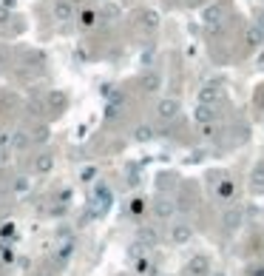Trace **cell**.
Here are the masks:
<instances>
[{
    "label": "cell",
    "instance_id": "6da1fadb",
    "mask_svg": "<svg viewBox=\"0 0 264 276\" xmlns=\"http://www.w3.org/2000/svg\"><path fill=\"white\" fill-rule=\"evenodd\" d=\"M151 213H153L159 222H168V219H173V213H176V202H173L170 196H159V199L151 202Z\"/></svg>",
    "mask_w": 264,
    "mask_h": 276
},
{
    "label": "cell",
    "instance_id": "7a4b0ae2",
    "mask_svg": "<svg viewBox=\"0 0 264 276\" xmlns=\"http://www.w3.org/2000/svg\"><path fill=\"white\" fill-rule=\"evenodd\" d=\"M210 274H213V268H210V259L205 254H196L185 265V276H210Z\"/></svg>",
    "mask_w": 264,
    "mask_h": 276
},
{
    "label": "cell",
    "instance_id": "3957f363",
    "mask_svg": "<svg viewBox=\"0 0 264 276\" xmlns=\"http://www.w3.org/2000/svg\"><path fill=\"white\" fill-rule=\"evenodd\" d=\"M111 199H114V196H111V188L99 185L97 191H94V199H91V202H94V205H91V216H102V213L111 208Z\"/></svg>",
    "mask_w": 264,
    "mask_h": 276
},
{
    "label": "cell",
    "instance_id": "277c9868",
    "mask_svg": "<svg viewBox=\"0 0 264 276\" xmlns=\"http://www.w3.org/2000/svg\"><path fill=\"white\" fill-rule=\"evenodd\" d=\"M193 239V225L190 222H176L170 225V242L173 245H188Z\"/></svg>",
    "mask_w": 264,
    "mask_h": 276
},
{
    "label": "cell",
    "instance_id": "5b68a950",
    "mask_svg": "<svg viewBox=\"0 0 264 276\" xmlns=\"http://www.w3.org/2000/svg\"><path fill=\"white\" fill-rule=\"evenodd\" d=\"M242 222H245V211L242 208H227V211L222 213V225L227 228V231H236Z\"/></svg>",
    "mask_w": 264,
    "mask_h": 276
},
{
    "label": "cell",
    "instance_id": "8992f818",
    "mask_svg": "<svg viewBox=\"0 0 264 276\" xmlns=\"http://www.w3.org/2000/svg\"><path fill=\"white\" fill-rule=\"evenodd\" d=\"M54 17L57 20H71L74 17V0H57L54 3Z\"/></svg>",
    "mask_w": 264,
    "mask_h": 276
},
{
    "label": "cell",
    "instance_id": "52a82bcc",
    "mask_svg": "<svg viewBox=\"0 0 264 276\" xmlns=\"http://www.w3.org/2000/svg\"><path fill=\"white\" fill-rule=\"evenodd\" d=\"M193 117H196L199 126H210V123L216 120V108H213V106H207V103H202V106L196 108V114H193Z\"/></svg>",
    "mask_w": 264,
    "mask_h": 276
},
{
    "label": "cell",
    "instance_id": "ba28073f",
    "mask_svg": "<svg viewBox=\"0 0 264 276\" xmlns=\"http://www.w3.org/2000/svg\"><path fill=\"white\" fill-rule=\"evenodd\" d=\"M156 111H159V117H162V120H173V117L179 114V103H176V100H162Z\"/></svg>",
    "mask_w": 264,
    "mask_h": 276
},
{
    "label": "cell",
    "instance_id": "9c48e42d",
    "mask_svg": "<svg viewBox=\"0 0 264 276\" xmlns=\"http://www.w3.org/2000/svg\"><path fill=\"white\" fill-rule=\"evenodd\" d=\"M34 171H37V174H49V171H54V154H40V157L34 160Z\"/></svg>",
    "mask_w": 264,
    "mask_h": 276
},
{
    "label": "cell",
    "instance_id": "30bf717a",
    "mask_svg": "<svg viewBox=\"0 0 264 276\" xmlns=\"http://www.w3.org/2000/svg\"><path fill=\"white\" fill-rule=\"evenodd\" d=\"M139 242L145 245V248L159 245V231L156 228H139Z\"/></svg>",
    "mask_w": 264,
    "mask_h": 276
},
{
    "label": "cell",
    "instance_id": "8fae6325",
    "mask_svg": "<svg viewBox=\"0 0 264 276\" xmlns=\"http://www.w3.org/2000/svg\"><path fill=\"white\" fill-rule=\"evenodd\" d=\"M71 254H74V239H66V242H63L60 248H57V251H54V259L63 265V262L71 259Z\"/></svg>",
    "mask_w": 264,
    "mask_h": 276
},
{
    "label": "cell",
    "instance_id": "7c38bea8",
    "mask_svg": "<svg viewBox=\"0 0 264 276\" xmlns=\"http://www.w3.org/2000/svg\"><path fill=\"white\" fill-rule=\"evenodd\" d=\"M199 100L207 103V106H213L216 100H219V88H216V85H205V88L199 91Z\"/></svg>",
    "mask_w": 264,
    "mask_h": 276
},
{
    "label": "cell",
    "instance_id": "4fadbf2b",
    "mask_svg": "<svg viewBox=\"0 0 264 276\" xmlns=\"http://www.w3.org/2000/svg\"><path fill=\"white\" fill-rule=\"evenodd\" d=\"M233 188H236V185H233V179H222V185L216 188L219 199H230V196H233Z\"/></svg>",
    "mask_w": 264,
    "mask_h": 276
},
{
    "label": "cell",
    "instance_id": "5bb4252c",
    "mask_svg": "<svg viewBox=\"0 0 264 276\" xmlns=\"http://www.w3.org/2000/svg\"><path fill=\"white\" fill-rule=\"evenodd\" d=\"M29 143H32V137H29L26 131H15V137H12V146L15 148H26Z\"/></svg>",
    "mask_w": 264,
    "mask_h": 276
},
{
    "label": "cell",
    "instance_id": "9a60e30c",
    "mask_svg": "<svg viewBox=\"0 0 264 276\" xmlns=\"http://www.w3.org/2000/svg\"><path fill=\"white\" fill-rule=\"evenodd\" d=\"M159 74H145V77H142V85H145V91H156V88H159Z\"/></svg>",
    "mask_w": 264,
    "mask_h": 276
},
{
    "label": "cell",
    "instance_id": "2e32d148",
    "mask_svg": "<svg viewBox=\"0 0 264 276\" xmlns=\"http://www.w3.org/2000/svg\"><path fill=\"white\" fill-rule=\"evenodd\" d=\"M190 202H193V199H190V194H182L179 199H176V213H188L190 208H193Z\"/></svg>",
    "mask_w": 264,
    "mask_h": 276
},
{
    "label": "cell",
    "instance_id": "e0dca14e",
    "mask_svg": "<svg viewBox=\"0 0 264 276\" xmlns=\"http://www.w3.org/2000/svg\"><path fill=\"white\" fill-rule=\"evenodd\" d=\"M156 188H159V191H170V188H176V177H168V174H162V177H159V182H156Z\"/></svg>",
    "mask_w": 264,
    "mask_h": 276
},
{
    "label": "cell",
    "instance_id": "ac0fdd59",
    "mask_svg": "<svg viewBox=\"0 0 264 276\" xmlns=\"http://www.w3.org/2000/svg\"><path fill=\"white\" fill-rule=\"evenodd\" d=\"M136 271H139L142 276H156V268H153V265H148V259H139V262H136Z\"/></svg>",
    "mask_w": 264,
    "mask_h": 276
},
{
    "label": "cell",
    "instance_id": "d6986e66",
    "mask_svg": "<svg viewBox=\"0 0 264 276\" xmlns=\"http://www.w3.org/2000/svg\"><path fill=\"white\" fill-rule=\"evenodd\" d=\"M49 103H51V108H63V106H66V94L51 91V94H49Z\"/></svg>",
    "mask_w": 264,
    "mask_h": 276
},
{
    "label": "cell",
    "instance_id": "ffe728a7",
    "mask_svg": "<svg viewBox=\"0 0 264 276\" xmlns=\"http://www.w3.org/2000/svg\"><path fill=\"white\" fill-rule=\"evenodd\" d=\"M247 43L250 46H259V43H262V32H259L256 26H250L247 29Z\"/></svg>",
    "mask_w": 264,
    "mask_h": 276
},
{
    "label": "cell",
    "instance_id": "44dd1931",
    "mask_svg": "<svg viewBox=\"0 0 264 276\" xmlns=\"http://www.w3.org/2000/svg\"><path fill=\"white\" fill-rule=\"evenodd\" d=\"M225 15V6H213V9H207V12H205V20H210V23H213L216 17H222Z\"/></svg>",
    "mask_w": 264,
    "mask_h": 276
},
{
    "label": "cell",
    "instance_id": "7402d4cb",
    "mask_svg": "<svg viewBox=\"0 0 264 276\" xmlns=\"http://www.w3.org/2000/svg\"><path fill=\"white\" fill-rule=\"evenodd\" d=\"M32 140H34V143H46V140H49V128H46V126H40V128L32 134Z\"/></svg>",
    "mask_w": 264,
    "mask_h": 276
},
{
    "label": "cell",
    "instance_id": "603a6c76",
    "mask_svg": "<svg viewBox=\"0 0 264 276\" xmlns=\"http://www.w3.org/2000/svg\"><path fill=\"white\" fill-rule=\"evenodd\" d=\"M80 23H83V26H94V23H97V15H94V12H83V15H80Z\"/></svg>",
    "mask_w": 264,
    "mask_h": 276
},
{
    "label": "cell",
    "instance_id": "cb8c5ba5",
    "mask_svg": "<svg viewBox=\"0 0 264 276\" xmlns=\"http://www.w3.org/2000/svg\"><path fill=\"white\" fill-rule=\"evenodd\" d=\"M148 137H153V131H151L148 126H139V128H136V140H148Z\"/></svg>",
    "mask_w": 264,
    "mask_h": 276
},
{
    "label": "cell",
    "instance_id": "d4e9b609",
    "mask_svg": "<svg viewBox=\"0 0 264 276\" xmlns=\"http://www.w3.org/2000/svg\"><path fill=\"white\" fill-rule=\"evenodd\" d=\"M247 276H264V265H250Z\"/></svg>",
    "mask_w": 264,
    "mask_h": 276
},
{
    "label": "cell",
    "instance_id": "484cf974",
    "mask_svg": "<svg viewBox=\"0 0 264 276\" xmlns=\"http://www.w3.org/2000/svg\"><path fill=\"white\" fill-rule=\"evenodd\" d=\"M0 254H3V259H6V262L15 259V254H12V248H9V245H3V251H0Z\"/></svg>",
    "mask_w": 264,
    "mask_h": 276
},
{
    "label": "cell",
    "instance_id": "4316f807",
    "mask_svg": "<svg viewBox=\"0 0 264 276\" xmlns=\"http://www.w3.org/2000/svg\"><path fill=\"white\" fill-rule=\"evenodd\" d=\"M0 234H3V236H12V234H15V225H12V222H6V225L0 228Z\"/></svg>",
    "mask_w": 264,
    "mask_h": 276
},
{
    "label": "cell",
    "instance_id": "83f0119b",
    "mask_svg": "<svg viewBox=\"0 0 264 276\" xmlns=\"http://www.w3.org/2000/svg\"><path fill=\"white\" fill-rule=\"evenodd\" d=\"M6 20H9V9H6V6H0V23H6Z\"/></svg>",
    "mask_w": 264,
    "mask_h": 276
},
{
    "label": "cell",
    "instance_id": "f1b7e54d",
    "mask_svg": "<svg viewBox=\"0 0 264 276\" xmlns=\"http://www.w3.org/2000/svg\"><path fill=\"white\" fill-rule=\"evenodd\" d=\"M29 188V182H26V177H20V182H17V191H26Z\"/></svg>",
    "mask_w": 264,
    "mask_h": 276
},
{
    "label": "cell",
    "instance_id": "f546056e",
    "mask_svg": "<svg viewBox=\"0 0 264 276\" xmlns=\"http://www.w3.org/2000/svg\"><path fill=\"white\" fill-rule=\"evenodd\" d=\"M256 103H259V106L264 108V91H259V97H256Z\"/></svg>",
    "mask_w": 264,
    "mask_h": 276
},
{
    "label": "cell",
    "instance_id": "4dcf8cb0",
    "mask_svg": "<svg viewBox=\"0 0 264 276\" xmlns=\"http://www.w3.org/2000/svg\"><path fill=\"white\" fill-rule=\"evenodd\" d=\"M6 63V49H3V46H0V65Z\"/></svg>",
    "mask_w": 264,
    "mask_h": 276
},
{
    "label": "cell",
    "instance_id": "1f68e13d",
    "mask_svg": "<svg viewBox=\"0 0 264 276\" xmlns=\"http://www.w3.org/2000/svg\"><path fill=\"white\" fill-rule=\"evenodd\" d=\"M37 276H54V274H37Z\"/></svg>",
    "mask_w": 264,
    "mask_h": 276
},
{
    "label": "cell",
    "instance_id": "d6a6232c",
    "mask_svg": "<svg viewBox=\"0 0 264 276\" xmlns=\"http://www.w3.org/2000/svg\"><path fill=\"white\" fill-rule=\"evenodd\" d=\"M210 276H225V274H210Z\"/></svg>",
    "mask_w": 264,
    "mask_h": 276
},
{
    "label": "cell",
    "instance_id": "836d02e7",
    "mask_svg": "<svg viewBox=\"0 0 264 276\" xmlns=\"http://www.w3.org/2000/svg\"><path fill=\"white\" fill-rule=\"evenodd\" d=\"M74 3H80V0H74Z\"/></svg>",
    "mask_w": 264,
    "mask_h": 276
}]
</instances>
